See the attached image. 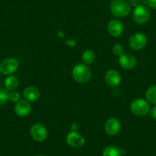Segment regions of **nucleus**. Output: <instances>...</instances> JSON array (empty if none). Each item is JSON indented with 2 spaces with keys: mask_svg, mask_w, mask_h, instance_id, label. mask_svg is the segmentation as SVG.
<instances>
[{
  "mask_svg": "<svg viewBox=\"0 0 156 156\" xmlns=\"http://www.w3.org/2000/svg\"><path fill=\"white\" fill-rule=\"evenodd\" d=\"M119 64L126 70H131L136 66L137 61L136 58L131 55H122L119 58Z\"/></svg>",
  "mask_w": 156,
  "mask_h": 156,
  "instance_id": "13",
  "label": "nucleus"
},
{
  "mask_svg": "<svg viewBox=\"0 0 156 156\" xmlns=\"http://www.w3.org/2000/svg\"><path fill=\"white\" fill-rule=\"evenodd\" d=\"M108 31L112 37H119L123 32V25L118 20H112L109 22L107 26Z\"/></svg>",
  "mask_w": 156,
  "mask_h": 156,
  "instance_id": "12",
  "label": "nucleus"
},
{
  "mask_svg": "<svg viewBox=\"0 0 156 156\" xmlns=\"http://www.w3.org/2000/svg\"><path fill=\"white\" fill-rule=\"evenodd\" d=\"M130 11L131 5L127 0H112L110 4V12L115 17H125Z\"/></svg>",
  "mask_w": 156,
  "mask_h": 156,
  "instance_id": "1",
  "label": "nucleus"
},
{
  "mask_svg": "<svg viewBox=\"0 0 156 156\" xmlns=\"http://www.w3.org/2000/svg\"><path fill=\"white\" fill-rule=\"evenodd\" d=\"M4 84H5V89L7 90L13 91L17 88L18 85H19V80L16 76L9 75L4 80Z\"/></svg>",
  "mask_w": 156,
  "mask_h": 156,
  "instance_id": "16",
  "label": "nucleus"
},
{
  "mask_svg": "<svg viewBox=\"0 0 156 156\" xmlns=\"http://www.w3.org/2000/svg\"><path fill=\"white\" fill-rule=\"evenodd\" d=\"M82 59H83V62H84L86 64H93L96 59L95 53L91 50H86L83 53V55H82Z\"/></svg>",
  "mask_w": 156,
  "mask_h": 156,
  "instance_id": "17",
  "label": "nucleus"
},
{
  "mask_svg": "<svg viewBox=\"0 0 156 156\" xmlns=\"http://www.w3.org/2000/svg\"><path fill=\"white\" fill-rule=\"evenodd\" d=\"M9 96L8 90L4 88H0V106H2L7 102Z\"/></svg>",
  "mask_w": 156,
  "mask_h": 156,
  "instance_id": "19",
  "label": "nucleus"
},
{
  "mask_svg": "<svg viewBox=\"0 0 156 156\" xmlns=\"http://www.w3.org/2000/svg\"><path fill=\"white\" fill-rule=\"evenodd\" d=\"M147 37L142 33H136L129 37V44L133 50H141L147 44Z\"/></svg>",
  "mask_w": 156,
  "mask_h": 156,
  "instance_id": "6",
  "label": "nucleus"
},
{
  "mask_svg": "<svg viewBox=\"0 0 156 156\" xmlns=\"http://www.w3.org/2000/svg\"><path fill=\"white\" fill-rule=\"evenodd\" d=\"M112 52L116 56L120 57L122 55H124V48L121 44H116L115 45H113V47H112Z\"/></svg>",
  "mask_w": 156,
  "mask_h": 156,
  "instance_id": "20",
  "label": "nucleus"
},
{
  "mask_svg": "<svg viewBox=\"0 0 156 156\" xmlns=\"http://www.w3.org/2000/svg\"><path fill=\"white\" fill-rule=\"evenodd\" d=\"M31 110V106L28 100H20L15 106V112L20 117H25L29 115Z\"/></svg>",
  "mask_w": 156,
  "mask_h": 156,
  "instance_id": "10",
  "label": "nucleus"
},
{
  "mask_svg": "<svg viewBox=\"0 0 156 156\" xmlns=\"http://www.w3.org/2000/svg\"><path fill=\"white\" fill-rule=\"evenodd\" d=\"M72 76L78 83H85L90 80L91 72L86 64H79L73 67L72 70Z\"/></svg>",
  "mask_w": 156,
  "mask_h": 156,
  "instance_id": "2",
  "label": "nucleus"
},
{
  "mask_svg": "<svg viewBox=\"0 0 156 156\" xmlns=\"http://www.w3.org/2000/svg\"><path fill=\"white\" fill-rule=\"evenodd\" d=\"M150 18V12L145 5H140L135 8L133 14V19L136 23L139 25L145 24Z\"/></svg>",
  "mask_w": 156,
  "mask_h": 156,
  "instance_id": "4",
  "label": "nucleus"
},
{
  "mask_svg": "<svg viewBox=\"0 0 156 156\" xmlns=\"http://www.w3.org/2000/svg\"><path fill=\"white\" fill-rule=\"evenodd\" d=\"M37 156H44V155H43V154H39V155H37Z\"/></svg>",
  "mask_w": 156,
  "mask_h": 156,
  "instance_id": "26",
  "label": "nucleus"
},
{
  "mask_svg": "<svg viewBox=\"0 0 156 156\" xmlns=\"http://www.w3.org/2000/svg\"><path fill=\"white\" fill-rule=\"evenodd\" d=\"M105 80L109 86L115 87L119 85L121 82V76L115 70H109L105 75Z\"/></svg>",
  "mask_w": 156,
  "mask_h": 156,
  "instance_id": "11",
  "label": "nucleus"
},
{
  "mask_svg": "<svg viewBox=\"0 0 156 156\" xmlns=\"http://www.w3.org/2000/svg\"><path fill=\"white\" fill-rule=\"evenodd\" d=\"M23 96L26 100L29 102L36 101L40 97V92L38 89L34 87H28L23 91Z\"/></svg>",
  "mask_w": 156,
  "mask_h": 156,
  "instance_id": "14",
  "label": "nucleus"
},
{
  "mask_svg": "<svg viewBox=\"0 0 156 156\" xmlns=\"http://www.w3.org/2000/svg\"><path fill=\"white\" fill-rule=\"evenodd\" d=\"M8 99L11 102L16 103V102H19V100H20V94L17 91H11L10 93H9Z\"/></svg>",
  "mask_w": 156,
  "mask_h": 156,
  "instance_id": "21",
  "label": "nucleus"
},
{
  "mask_svg": "<svg viewBox=\"0 0 156 156\" xmlns=\"http://www.w3.org/2000/svg\"><path fill=\"white\" fill-rule=\"evenodd\" d=\"M145 97L149 103L156 104V85L151 86L147 90L145 93Z\"/></svg>",
  "mask_w": 156,
  "mask_h": 156,
  "instance_id": "18",
  "label": "nucleus"
},
{
  "mask_svg": "<svg viewBox=\"0 0 156 156\" xmlns=\"http://www.w3.org/2000/svg\"><path fill=\"white\" fill-rule=\"evenodd\" d=\"M105 131L109 136H115L121 129V124L116 118H110L105 123Z\"/></svg>",
  "mask_w": 156,
  "mask_h": 156,
  "instance_id": "9",
  "label": "nucleus"
},
{
  "mask_svg": "<svg viewBox=\"0 0 156 156\" xmlns=\"http://www.w3.org/2000/svg\"><path fill=\"white\" fill-rule=\"evenodd\" d=\"M150 115L152 117L153 119H156V106H154L150 111Z\"/></svg>",
  "mask_w": 156,
  "mask_h": 156,
  "instance_id": "24",
  "label": "nucleus"
},
{
  "mask_svg": "<svg viewBox=\"0 0 156 156\" xmlns=\"http://www.w3.org/2000/svg\"><path fill=\"white\" fill-rule=\"evenodd\" d=\"M67 143L70 146L73 148H81L85 144V139L83 136L78 133L77 132H70L67 134V138H66Z\"/></svg>",
  "mask_w": 156,
  "mask_h": 156,
  "instance_id": "8",
  "label": "nucleus"
},
{
  "mask_svg": "<svg viewBox=\"0 0 156 156\" xmlns=\"http://www.w3.org/2000/svg\"><path fill=\"white\" fill-rule=\"evenodd\" d=\"M31 136L37 142H42L48 137V130L44 126L41 124H34L31 126Z\"/></svg>",
  "mask_w": 156,
  "mask_h": 156,
  "instance_id": "7",
  "label": "nucleus"
},
{
  "mask_svg": "<svg viewBox=\"0 0 156 156\" xmlns=\"http://www.w3.org/2000/svg\"><path fill=\"white\" fill-rule=\"evenodd\" d=\"M147 5L152 9H156V0H147Z\"/></svg>",
  "mask_w": 156,
  "mask_h": 156,
  "instance_id": "23",
  "label": "nucleus"
},
{
  "mask_svg": "<svg viewBox=\"0 0 156 156\" xmlns=\"http://www.w3.org/2000/svg\"><path fill=\"white\" fill-rule=\"evenodd\" d=\"M129 3L131 6L136 8L141 5V0H129Z\"/></svg>",
  "mask_w": 156,
  "mask_h": 156,
  "instance_id": "22",
  "label": "nucleus"
},
{
  "mask_svg": "<svg viewBox=\"0 0 156 156\" xmlns=\"http://www.w3.org/2000/svg\"><path fill=\"white\" fill-rule=\"evenodd\" d=\"M124 153V150L120 149L116 146L109 145L104 148L103 151V156H122Z\"/></svg>",
  "mask_w": 156,
  "mask_h": 156,
  "instance_id": "15",
  "label": "nucleus"
},
{
  "mask_svg": "<svg viewBox=\"0 0 156 156\" xmlns=\"http://www.w3.org/2000/svg\"><path fill=\"white\" fill-rule=\"evenodd\" d=\"M133 113L137 116H145L149 112V105L143 99H136L133 100L130 106Z\"/></svg>",
  "mask_w": 156,
  "mask_h": 156,
  "instance_id": "3",
  "label": "nucleus"
},
{
  "mask_svg": "<svg viewBox=\"0 0 156 156\" xmlns=\"http://www.w3.org/2000/svg\"><path fill=\"white\" fill-rule=\"evenodd\" d=\"M19 62L16 58H6L0 63V73L3 75H11L17 70Z\"/></svg>",
  "mask_w": 156,
  "mask_h": 156,
  "instance_id": "5",
  "label": "nucleus"
},
{
  "mask_svg": "<svg viewBox=\"0 0 156 156\" xmlns=\"http://www.w3.org/2000/svg\"><path fill=\"white\" fill-rule=\"evenodd\" d=\"M79 129V125L76 122L73 123L71 125V131L72 132H77V130Z\"/></svg>",
  "mask_w": 156,
  "mask_h": 156,
  "instance_id": "25",
  "label": "nucleus"
}]
</instances>
